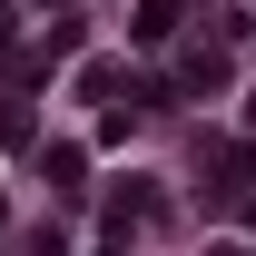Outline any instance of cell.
Here are the masks:
<instances>
[{
    "mask_svg": "<svg viewBox=\"0 0 256 256\" xmlns=\"http://www.w3.org/2000/svg\"><path fill=\"white\" fill-rule=\"evenodd\" d=\"M79 168H89L79 148H50V158H40V178H50V188H79Z\"/></svg>",
    "mask_w": 256,
    "mask_h": 256,
    "instance_id": "3",
    "label": "cell"
},
{
    "mask_svg": "<svg viewBox=\"0 0 256 256\" xmlns=\"http://www.w3.org/2000/svg\"><path fill=\"white\" fill-rule=\"evenodd\" d=\"M178 89H226V50H188L178 60Z\"/></svg>",
    "mask_w": 256,
    "mask_h": 256,
    "instance_id": "1",
    "label": "cell"
},
{
    "mask_svg": "<svg viewBox=\"0 0 256 256\" xmlns=\"http://www.w3.org/2000/svg\"><path fill=\"white\" fill-rule=\"evenodd\" d=\"M128 30H138V40H168V30H178V0H148V10H138Z\"/></svg>",
    "mask_w": 256,
    "mask_h": 256,
    "instance_id": "2",
    "label": "cell"
}]
</instances>
